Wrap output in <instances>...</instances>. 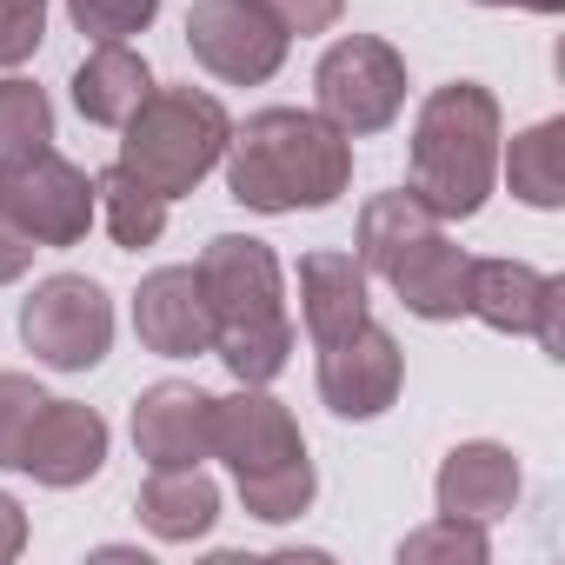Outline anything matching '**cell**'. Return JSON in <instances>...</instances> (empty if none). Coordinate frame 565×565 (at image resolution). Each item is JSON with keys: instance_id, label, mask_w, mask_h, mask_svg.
<instances>
[{"instance_id": "8fae6325", "label": "cell", "mask_w": 565, "mask_h": 565, "mask_svg": "<svg viewBox=\"0 0 565 565\" xmlns=\"http://www.w3.org/2000/svg\"><path fill=\"white\" fill-rule=\"evenodd\" d=\"M100 466H107V419H100L94 406H81V399H41L28 439H21L14 472H28L34 486L74 492V486H87Z\"/></svg>"}, {"instance_id": "7a4b0ae2", "label": "cell", "mask_w": 565, "mask_h": 565, "mask_svg": "<svg viewBox=\"0 0 565 565\" xmlns=\"http://www.w3.org/2000/svg\"><path fill=\"white\" fill-rule=\"evenodd\" d=\"M200 287L213 307V353L239 386H273L294 360V320L279 300V259L266 239L220 233L200 253Z\"/></svg>"}, {"instance_id": "484cf974", "label": "cell", "mask_w": 565, "mask_h": 565, "mask_svg": "<svg viewBox=\"0 0 565 565\" xmlns=\"http://www.w3.org/2000/svg\"><path fill=\"white\" fill-rule=\"evenodd\" d=\"M67 14H74V28L100 47V41H134V34H147L153 14H160V0H67Z\"/></svg>"}, {"instance_id": "e0dca14e", "label": "cell", "mask_w": 565, "mask_h": 565, "mask_svg": "<svg viewBox=\"0 0 565 565\" xmlns=\"http://www.w3.org/2000/svg\"><path fill=\"white\" fill-rule=\"evenodd\" d=\"M466 279H472V253L446 239V226L433 239H419L393 273H386V287L399 294V307L413 320H459L466 313Z\"/></svg>"}, {"instance_id": "f546056e", "label": "cell", "mask_w": 565, "mask_h": 565, "mask_svg": "<svg viewBox=\"0 0 565 565\" xmlns=\"http://www.w3.org/2000/svg\"><path fill=\"white\" fill-rule=\"evenodd\" d=\"M34 253H41V246H34L28 233H14L8 220H0V287H14V279L34 266Z\"/></svg>"}, {"instance_id": "4fadbf2b", "label": "cell", "mask_w": 565, "mask_h": 565, "mask_svg": "<svg viewBox=\"0 0 565 565\" xmlns=\"http://www.w3.org/2000/svg\"><path fill=\"white\" fill-rule=\"evenodd\" d=\"M300 452H307V439H300L294 413L279 406L266 386H239L233 399H213V459H226L233 479L287 466Z\"/></svg>"}, {"instance_id": "6da1fadb", "label": "cell", "mask_w": 565, "mask_h": 565, "mask_svg": "<svg viewBox=\"0 0 565 565\" xmlns=\"http://www.w3.org/2000/svg\"><path fill=\"white\" fill-rule=\"evenodd\" d=\"M226 193L246 213H320L353 180V140L300 107H266L226 134Z\"/></svg>"}, {"instance_id": "7c38bea8", "label": "cell", "mask_w": 565, "mask_h": 565, "mask_svg": "<svg viewBox=\"0 0 565 565\" xmlns=\"http://www.w3.org/2000/svg\"><path fill=\"white\" fill-rule=\"evenodd\" d=\"M134 333L160 360L213 353V307H206V287H200L193 266H160V273L140 279V294H134Z\"/></svg>"}, {"instance_id": "30bf717a", "label": "cell", "mask_w": 565, "mask_h": 565, "mask_svg": "<svg viewBox=\"0 0 565 565\" xmlns=\"http://www.w3.org/2000/svg\"><path fill=\"white\" fill-rule=\"evenodd\" d=\"M406 386V360H399V340L386 327H353L347 340L320 347V399L327 413L340 419H380Z\"/></svg>"}, {"instance_id": "ba28073f", "label": "cell", "mask_w": 565, "mask_h": 565, "mask_svg": "<svg viewBox=\"0 0 565 565\" xmlns=\"http://www.w3.org/2000/svg\"><path fill=\"white\" fill-rule=\"evenodd\" d=\"M287 28H279L259 0H193L186 14V47L193 61L226 81V87H259L287 67Z\"/></svg>"}, {"instance_id": "ffe728a7", "label": "cell", "mask_w": 565, "mask_h": 565, "mask_svg": "<svg viewBox=\"0 0 565 565\" xmlns=\"http://www.w3.org/2000/svg\"><path fill=\"white\" fill-rule=\"evenodd\" d=\"M439 226H446V220H439V213H433L413 186L373 193V200L360 206V253H353V259H360L366 273H380V279H386V273H393V266H399L419 239H433Z\"/></svg>"}, {"instance_id": "5b68a950", "label": "cell", "mask_w": 565, "mask_h": 565, "mask_svg": "<svg viewBox=\"0 0 565 565\" xmlns=\"http://www.w3.org/2000/svg\"><path fill=\"white\" fill-rule=\"evenodd\" d=\"M313 100H320V120H333L347 140H366V134H386L406 107V61L393 41L380 34H347L320 54V74H313Z\"/></svg>"}, {"instance_id": "d6986e66", "label": "cell", "mask_w": 565, "mask_h": 565, "mask_svg": "<svg viewBox=\"0 0 565 565\" xmlns=\"http://www.w3.org/2000/svg\"><path fill=\"white\" fill-rule=\"evenodd\" d=\"M153 94V67L127 47V41H100L81 67H74V107L94 127H120L140 100Z\"/></svg>"}, {"instance_id": "44dd1931", "label": "cell", "mask_w": 565, "mask_h": 565, "mask_svg": "<svg viewBox=\"0 0 565 565\" xmlns=\"http://www.w3.org/2000/svg\"><path fill=\"white\" fill-rule=\"evenodd\" d=\"M499 167H505L512 200H525L539 213H558L565 206V120H539V127L512 134Z\"/></svg>"}, {"instance_id": "83f0119b", "label": "cell", "mask_w": 565, "mask_h": 565, "mask_svg": "<svg viewBox=\"0 0 565 565\" xmlns=\"http://www.w3.org/2000/svg\"><path fill=\"white\" fill-rule=\"evenodd\" d=\"M47 41V0H0V67L34 61Z\"/></svg>"}, {"instance_id": "1f68e13d", "label": "cell", "mask_w": 565, "mask_h": 565, "mask_svg": "<svg viewBox=\"0 0 565 565\" xmlns=\"http://www.w3.org/2000/svg\"><path fill=\"white\" fill-rule=\"evenodd\" d=\"M479 8H532V14H558L565 0H479Z\"/></svg>"}, {"instance_id": "9a60e30c", "label": "cell", "mask_w": 565, "mask_h": 565, "mask_svg": "<svg viewBox=\"0 0 565 565\" xmlns=\"http://www.w3.org/2000/svg\"><path fill=\"white\" fill-rule=\"evenodd\" d=\"M519 486H525V472H519V459H512L505 446H492V439H466V446L446 452L433 499H439V519L492 525V519H505V512L519 505Z\"/></svg>"}, {"instance_id": "4316f807", "label": "cell", "mask_w": 565, "mask_h": 565, "mask_svg": "<svg viewBox=\"0 0 565 565\" xmlns=\"http://www.w3.org/2000/svg\"><path fill=\"white\" fill-rule=\"evenodd\" d=\"M41 399H47V393H41L28 373H0V466H14V459H21V439H28Z\"/></svg>"}, {"instance_id": "9c48e42d", "label": "cell", "mask_w": 565, "mask_h": 565, "mask_svg": "<svg viewBox=\"0 0 565 565\" xmlns=\"http://www.w3.org/2000/svg\"><path fill=\"white\" fill-rule=\"evenodd\" d=\"M466 313L492 333H532L552 360H565V279L519 259H472Z\"/></svg>"}, {"instance_id": "d4e9b609", "label": "cell", "mask_w": 565, "mask_h": 565, "mask_svg": "<svg viewBox=\"0 0 565 565\" xmlns=\"http://www.w3.org/2000/svg\"><path fill=\"white\" fill-rule=\"evenodd\" d=\"M399 558L406 565H486L492 545H486V525H472V519H433L399 539Z\"/></svg>"}, {"instance_id": "603a6c76", "label": "cell", "mask_w": 565, "mask_h": 565, "mask_svg": "<svg viewBox=\"0 0 565 565\" xmlns=\"http://www.w3.org/2000/svg\"><path fill=\"white\" fill-rule=\"evenodd\" d=\"M233 486H239V505H246V519H259V525H287V519H300V512L313 505V492H320V472H313V459L300 452V459H287V466L246 472V479H233Z\"/></svg>"}, {"instance_id": "5bb4252c", "label": "cell", "mask_w": 565, "mask_h": 565, "mask_svg": "<svg viewBox=\"0 0 565 565\" xmlns=\"http://www.w3.org/2000/svg\"><path fill=\"white\" fill-rule=\"evenodd\" d=\"M134 452L167 472V466H200L213 459V393L186 380H160L134 399Z\"/></svg>"}, {"instance_id": "8992f818", "label": "cell", "mask_w": 565, "mask_h": 565, "mask_svg": "<svg viewBox=\"0 0 565 565\" xmlns=\"http://www.w3.org/2000/svg\"><path fill=\"white\" fill-rule=\"evenodd\" d=\"M21 340L54 373H87L114 347V300L87 273H54L21 300Z\"/></svg>"}, {"instance_id": "2e32d148", "label": "cell", "mask_w": 565, "mask_h": 565, "mask_svg": "<svg viewBox=\"0 0 565 565\" xmlns=\"http://www.w3.org/2000/svg\"><path fill=\"white\" fill-rule=\"evenodd\" d=\"M300 320L313 347L347 340L353 327H366V266L353 253H307L300 259Z\"/></svg>"}, {"instance_id": "ac0fdd59", "label": "cell", "mask_w": 565, "mask_h": 565, "mask_svg": "<svg viewBox=\"0 0 565 565\" xmlns=\"http://www.w3.org/2000/svg\"><path fill=\"white\" fill-rule=\"evenodd\" d=\"M140 525L167 545H193L220 525V486L200 466H167L140 486Z\"/></svg>"}, {"instance_id": "52a82bcc", "label": "cell", "mask_w": 565, "mask_h": 565, "mask_svg": "<svg viewBox=\"0 0 565 565\" xmlns=\"http://www.w3.org/2000/svg\"><path fill=\"white\" fill-rule=\"evenodd\" d=\"M0 220L28 233L34 246H81L94 226V180L54 147L34 160H14L0 167Z\"/></svg>"}, {"instance_id": "cb8c5ba5", "label": "cell", "mask_w": 565, "mask_h": 565, "mask_svg": "<svg viewBox=\"0 0 565 565\" xmlns=\"http://www.w3.org/2000/svg\"><path fill=\"white\" fill-rule=\"evenodd\" d=\"M54 147V100L34 81H0V167Z\"/></svg>"}, {"instance_id": "4dcf8cb0", "label": "cell", "mask_w": 565, "mask_h": 565, "mask_svg": "<svg viewBox=\"0 0 565 565\" xmlns=\"http://www.w3.org/2000/svg\"><path fill=\"white\" fill-rule=\"evenodd\" d=\"M21 552H28V512L14 492H0V565L21 558Z\"/></svg>"}, {"instance_id": "3957f363", "label": "cell", "mask_w": 565, "mask_h": 565, "mask_svg": "<svg viewBox=\"0 0 565 565\" xmlns=\"http://www.w3.org/2000/svg\"><path fill=\"white\" fill-rule=\"evenodd\" d=\"M499 100L479 81H446L419 100L413 120V193L439 213V220H472L492 200L499 180Z\"/></svg>"}, {"instance_id": "f1b7e54d", "label": "cell", "mask_w": 565, "mask_h": 565, "mask_svg": "<svg viewBox=\"0 0 565 565\" xmlns=\"http://www.w3.org/2000/svg\"><path fill=\"white\" fill-rule=\"evenodd\" d=\"M259 8L287 28V34H327V28H340V14H347V0H259Z\"/></svg>"}, {"instance_id": "7402d4cb", "label": "cell", "mask_w": 565, "mask_h": 565, "mask_svg": "<svg viewBox=\"0 0 565 565\" xmlns=\"http://www.w3.org/2000/svg\"><path fill=\"white\" fill-rule=\"evenodd\" d=\"M94 213H107V233H114L120 253H140L167 233V200L147 180H134L120 160L107 173H94Z\"/></svg>"}, {"instance_id": "277c9868", "label": "cell", "mask_w": 565, "mask_h": 565, "mask_svg": "<svg viewBox=\"0 0 565 565\" xmlns=\"http://www.w3.org/2000/svg\"><path fill=\"white\" fill-rule=\"evenodd\" d=\"M226 107L200 87H153L127 120H120V167L134 180H147L160 200H180L193 193L220 153H226Z\"/></svg>"}]
</instances>
